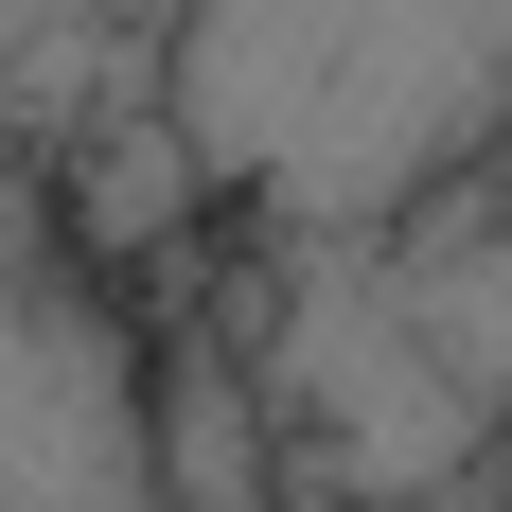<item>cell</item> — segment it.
Here are the masks:
<instances>
[{
  "mask_svg": "<svg viewBox=\"0 0 512 512\" xmlns=\"http://www.w3.org/2000/svg\"><path fill=\"white\" fill-rule=\"evenodd\" d=\"M159 124L265 230H407L512 159V0H177Z\"/></svg>",
  "mask_w": 512,
  "mask_h": 512,
  "instance_id": "obj_1",
  "label": "cell"
},
{
  "mask_svg": "<svg viewBox=\"0 0 512 512\" xmlns=\"http://www.w3.org/2000/svg\"><path fill=\"white\" fill-rule=\"evenodd\" d=\"M0 512H159V354L89 283H0Z\"/></svg>",
  "mask_w": 512,
  "mask_h": 512,
  "instance_id": "obj_2",
  "label": "cell"
},
{
  "mask_svg": "<svg viewBox=\"0 0 512 512\" xmlns=\"http://www.w3.org/2000/svg\"><path fill=\"white\" fill-rule=\"evenodd\" d=\"M265 389L301 407L318 477H354L371 512H389V495H442V477L495 442V424L460 407V371L424 354L407 283H354V265H318V283H301V318L265 336Z\"/></svg>",
  "mask_w": 512,
  "mask_h": 512,
  "instance_id": "obj_3",
  "label": "cell"
},
{
  "mask_svg": "<svg viewBox=\"0 0 512 512\" xmlns=\"http://www.w3.org/2000/svg\"><path fill=\"white\" fill-rule=\"evenodd\" d=\"M389 283H407L424 354L460 371V407H477V424H512V230H460V248H407Z\"/></svg>",
  "mask_w": 512,
  "mask_h": 512,
  "instance_id": "obj_4",
  "label": "cell"
},
{
  "mask_svg": "<svg viewBox=\"0 0 512 512\" xmlns=\"http://www.w3.org/2000/svg\"><path fill=\"white\" fill-rule=\"evenodd\" d=\"M195 212H212V177H195V142H177L159 106H124V124L71 159V230H89V248H177Z\"/></svg>",
  "mask_w": 512,
  "mask_h": 512,
  "instance_id": "obj_5",
  "label": "cell"
},
{
  "mask_svg": "<svg viewBox=\"0 0 512 512\" xmlns=\"http://www.w3.org/2000/svg\"><path fill=\"white\" fill-rule=\"evenodd\" d=\"M248 371H230V354H212V336H195V354H159V512H212V495H230V512H248Z\"/></svg>",
  "mask_w": 512,
  "mask_h": 512,
  "instance_id": "obj_6",
  "label": "cell"
}]
</instances>
